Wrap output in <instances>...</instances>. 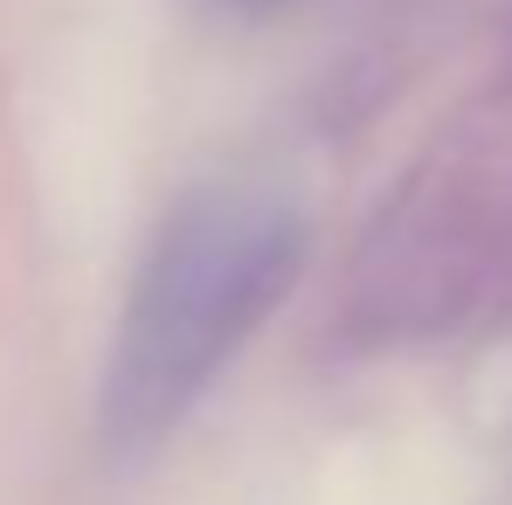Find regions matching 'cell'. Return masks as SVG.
<instances>
[{
	"mask_svg": "<svg viewBox=\"0 0 512 505\" xmlns=\"http://www.w3.org/2000/svg\"><path fill=\"white\" fill-rule=\"evenodd\" d=\"M305 270V222L256 187H201L139 256L104 353L97 416L111 450H153L256 339Z\"/></svg>",
	"mask_w": 512,
	"mask_h": 505,
	"instance_id": "cell-1",
	"label": "cell"
}]
</instances>
